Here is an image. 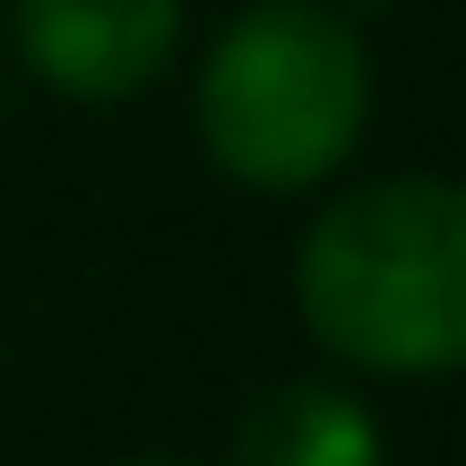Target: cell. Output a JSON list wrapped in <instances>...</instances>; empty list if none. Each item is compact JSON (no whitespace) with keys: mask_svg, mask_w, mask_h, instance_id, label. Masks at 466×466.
Returning a JSON list of instances; mask_svg holds the SVG:
<instances>
[{"mask_svg":"<svg viewBox=\"0 0 466 466\" xmlns=\"http://www.w3.org/2000/svg\"><path fill=\"white\" fill-rule=\"evenodd\" d=\"M302 319L363 371L466 363V190L432 173L363 182L319 208L294 259Z\"/></svg>","mask_w":466,"mask_h":466,"instance_id":"obj_1","label":"cell"},{"mask_svg":"<svg viewBox=\"0 0 466 466\" xmlns=\"http://www.w3.org/2000/svg\"><path fill=\"white\" fill-rule=\"evenodd\" d=\"M363 44L319 0H259L199 69V138L242 190H311L363 138Z\"/></svg>","mask_w":466,"mask_h":466,"instance_id":"obj_2","label":"cell"},{"mask_svg":"<svg viewBox=\"0 0 466 466\" xmlns=\"http://www.w3.org/2000/svg\"><path fill=\"white\" fill-rule=\"evenodd\" d=\"M182 44V0H17V52L78 104H121Z\"/></svg>","mask_w":466,"mask_h":466,"instance_id":"obj_3","label":"cell"},{"mask_svg":"<svg viewBox=\"0 0 466 466\" xmlns=\"http://www.w3.org/2000/svg\"><path fill=\"white\" fill-rule=\"evenodd\" d=\"M233 466H380V423L329 380H285L242 415Z\"/></svg>","mask_w":466,"mask_h":466,"instance_id":"obj_4","label":"cell"}]
</instances>
